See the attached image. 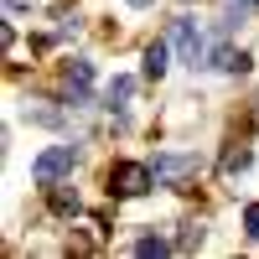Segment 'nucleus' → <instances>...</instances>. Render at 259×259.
I'll use <instances>...</instances> for the list:
<instances>
[{
    "label": "nucleus",
    "mask_w": 259,
    "mask_h": 259,
    "mask_svg": "<svg viewBox=\"0 0 259 259\" xmlns=\"http://www.w3.org/2000/svg\"><path fill=\"white\" fill-rule=\"evenodd\" d=\"M244 233H249V239H259V202L244 207Z\"/></svg>",
    "instance_id": "obj_12"
},
{
    "label": "nucleus",
    "mask_w": 259,
    "mask_h": 259,
    "mask_svg": "<svg viewBox=\"0 0 259 259\" xmlns=\"http://www.w3.org/2000/svg\"><path fill=\"white\" fill-rule=\"evenodd\" d=\"M89 83H94V62H73L68 78H62V104L83 109V104H89Z\"/></svg>",
    "instance_id": "obj_5"
},
{
    "label": "nucleus",
    "mask_w": 259,
    "mask_h": 259,
    "mask_svg": "<svg viewBox=\"0 0 259 259\" xmlns=\"http://www.w3.org/2000/svg\"><path fill=\"white\" fill-rule=\"evenodd\" d=\"M26 114H31L36 124H57V109H26Z\"/></svg>",
    "instance_id": "obj_13"
},
{
    "label": "nucleus",
    "mask_w": 259,
    "mask_h": 259,
    "mask_svg": "<svg viewBox=\"0 0 259 259\" xmlns=\"http://www.w3.org/2000/svg\"><path fill=\"white\" fill-rule=\"evenodd\" d=\"M130 6H150V0H130Z\"/></svg>",
    "instance_id": "obj_15"
},
{
    "label": "nucleus",
    "mask_w": 259,
    "mask_h": 259,
    "mask_svg": "<svg viewBox=\"0 0 259 259\" xmlns=\"http://www.w3.org/2000/svg\"><path fill=\"white\" fill-rule=\"evenodd\" d=\"M6 11H11V16H21V11H31V0H6Z\"/></svg>",
    "instance_id": "obj_14"
},
{
    "label": "nucleus",
    "mask_w": 259,
    "mask_h": 259,
    "mask_svg": "<svg viewBox=\"0 0 259 259\" xmlns=\"http://www.w3.org/2000/svg\"><path fill=\"white\" fill-rule=\"evenodd\" d=\"M130 99H135V78H109V89H104V109H114V114H124L130 109Z\"/></svg>",
    "instance_id": "obj_6"
},
{
    "label": "nucleus",
    "mask_w": 259,
    "mask_h": 259,
    "mask_svg": "<svg viewBox=\"0 0 259 259\" xmlns=\"http://www.w3.org/2000/svg\"><path fill=\"white\" fill-rule=\"evenodd\" d=\"M150 177H156V187H177L187 177H197V156L192 150H166V156L150 161Z\"/></svg>",
    "instance_id": "obj_2"
},
{
    "label": "nucleus",
    "mask_w": 259,
    "mask_h": 259,
    "mask_svg": "<svg viewBox=\"0 0 259 259\" xmlns=\"http://www.w3.org/2000/svg\"><path fill=\"white\" fill-rule=\"evenodd\" d=\"M166 249H171L166 239H140V244H135V254H140V259H161Z\"/></svg>",
    "instance_id": "obj_11"
},
{
    "label": "nucleus",
    "mask_w": 259,
    "mask_h": 259,
    "mask_svg": "<svg viewBox=\"0 0 259 259\" xmlns=\"http://www.w3.org/2000/svg\"><path fill=\"white\" fill-rule=\"evenodd\" d=\"M166 73V41H150L145 47V78H161Z\"/></svg>",
    "instance_id": "obj_9"
},
{
    "label": "nucleus",
    "mask_w": 259,
    "mask_h": 259,
    "mask_svg": "<svg viewBox=\"0 0 259 259\" xmlns=\"http://www.w3.org/2000/svg\"><path fill=\"white\" fill-rule=\"evenodd\" d=\"M156 187V177H150V166L140 161H119L109 166V197H140V192Z\"/></svg>",
    "instance_id": "obj_1"
},
{
    "label": "nucleus",
    "mask_w": 259,
    "mask_h": 259,
    "mask_svg": "<svg viewBox=\"0 0 259 259\" xmlns=\"http://www.w3.org/2000/svg\"><path fill=\"white\" fill-rule=\"evenodd\" d=\"M47 202H52L57 218H78V207H83L78 192H73V187H57V182H52V192H47Z\"/></svg>",
    "instance_id": "obj_7"
},
{
    "label": "nucleus",
    "mask_w": 259,
    "mask_h": 259,
    "mask_svg": "<svg viewBox=\"0 0 259 259\" xmlns=\"http://www.w3.org/2000/svg\"><path fill=\"white\" fill-rule=\"evenodd\" d=\"M171 36H177L182 62H192V68H202V62H207V36L197 31V21H177V26H171Z\"/></svg>",
    "instance_id": "obj_4"
},
{
    "label": "nucleus",
    "mask_w": 259,
    "mask_h": 259,
    "mask_svg": "<svg viewBox=\"0 0 259 259\" xmlns=\"http://www.w3.org/2000/svg\"><path fill=\"white\" fill-rule=\"evenodd\" d=\"M73 166H78V150H73V145H52V150H41V156L31 161V177H36L41 187H52V182L68 177Z\"/></svg>",
    "instance_id": "obj_3"
},
{
    "label": "nucleus",
    "mask_w": 259,
    "mask_h": 259,
    "mask_svg": "<svg viewBox=\"0 0 259 259\" xmlns=\"http://www.w3.org/2000/svg\"><path fill=\"white\" fill-rule=\"evenodd\" d=\"M202 239H207V228H202V223H187V228H182V239H177V249L192 254V249H202Z\"/></svg>",
    "instance_id": "obj_10"
},
{
    "label": "nucleus",
    "mask_w": 259,
    "mask_h": 259,
    "mask_svg": "<svg viewBox=\"0 0 259 259\" xmlns=\"http://www.w3.org/2000/svg\"><path fill=\"white\" fill-rule=\"evenodd\" d=\"M244 166H249V145L233 140V145L223 150V177H233V171H244Z\"/></svg>",
    "instance_id": "obj_8"
}]
</instances>
